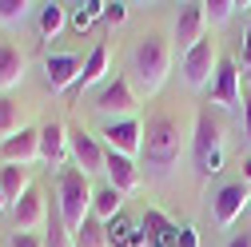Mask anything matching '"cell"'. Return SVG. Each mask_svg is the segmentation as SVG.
<instances>
[{"instance_id": "cell-1", "label": "cell", "mask_w": 251, "mask_h": 247, "mask_svg": "<svg viewBox=\"0 0 251 247\" xmlns=\"http://www.w3.org/2000/svg\"><path fill=\"white\" fill-rule=\"evenodd\" d=\"M144 168L151 179H168L176 168H179V156H183V128L179 120L168 116V112H155L148 116L144 124Z\"/></svg>"}, {"instance_id": "cell-2", "label": "cell", "mask_w": 251, "mask_h": 247, "mask_svg": "<svg viewBox=\"0 0 251 247\" xmlns=\"http://www.w3.org/2000/svg\"><path fill=\"white\" fill-rule=\"evenodd\" d=\"M172 56H176V44L160 32H144L132 48V80L144 96H155L168 76H172Z\"/></svg>"}, {"instance_id": "cell-3", "label": "cell", "mask_w": 251, "mask_h": 247, "mask_svg": "<svg viewBox=\"0 0 251 247\" xmlns=\"http://www.w3.org/2000/svg\"><path fill=\"white\" fill-rule=\"evenodd\" d=\"M92 199H96V188H92V179L80 168H64L60 172V179H56V207H60V215H64V223H68L72 235L92 215Z\"/></svg>"}, {"instance_id": "cell-4", "label": "cell", "mask_w": 251, "mask_h": 247, "mask_svg": "<svg viewBox=\"0 0 251 247\" xmlns=\"http://www.w3.org/2000/svg\"><path fill=\"white\" fill-rule=\"evenodd\" d=\"M224 132L227 128L219 120V112L211 104H203L196 116V132H192V156H196L200 175H215L224 168Z\"/></svg>"}, {"instance_id": "cell-5", "label": "cell", "mask_w": 251, "mask_h": 247, "mask_svg": "<svg viewBox=\"0 0 251 247\" xmlns=\"http://www.w3.org/2000/svg\"><path fill=\"white\" fill-rule=\"evenodd\" d=\"M219 60H224V56H219V44H215L211 36H203L187 56H179L183 84H187V88H196V92L207 88V84L215 80V72H219Z\"/></svg>"}, {"instance_id": "cell-6", "label": "cell", "mask_w": 251, "mask_h": 247, "mask_svg": "<svg viewBox=\"0 0 251 247\" xmlns=\"http://www.w3.org/2000/svg\"><path fill=\"white\" fill-rule=\"evenodd\" d=\"M68 151H72V160H76V168L92 179L96 172H104V160H108V148L92 136V132H84V128H68Z\"/></svg>"}, {"instance_id": "cell-7", "label": "cell", "mask_w": 251, "mask_h": 247, "mask_svg": "<svg viewBox=\"0 0 251 247\" xmlns=\"http://www.w3.org/2000/svg\"><path fill=\"white\" fill-rule=\"evenodd\" d=\"M136 104H140V100H136V88H132V80H124V76L108 80V84L100 88V96H96V112L116 116V120H132Z\"/></svg>"}, {"instance_id": "cell-8", "label": "cell", "mask_w": 251, "mask_h": 247, "mask_svg": "<svg viewBox=\"0 0 251 247\" xmlns=\"http://www.w3.org/2000/svg\"><path fill=\"white\" fill-rule=\"evenodd\" d=\"M211 108H243L247 100H243V92H239V64L235 60H219V72H215V80H211V100H207Z\"/></svg>"}, {"instance_id": "cell-9", "label": "cell", "mask_w": 251, "mask_h": 247, "mask_svg": "<svg viewBox=\"0 0 251 247\" xmlns=\"http://www.w3.org/2000/svg\"><path fill=\"white\" fill-rule=\"evenodd\" d=\"M104 140H108V151L136 160L140 151H144V124L136 116L132 120H112L108 128H104Z\"/></svg>"}, {"instance_id": "cell-10", "label": "cell", "mask_w": 251, "mask_h": 247, "mask_svg": "<svg viewBox=\"0 0 251 247\" xmlns=\"http://www.w3.org/2000/svg\"><path fill=\"white\" fill-rule=\"evenodd\" d=\"M207 36V16H203V4H183L179 16H176V36L172 44L179 48V56H187L200 40Z\"/></svg>"}, {"instance_id": "cell-11", "label": "cell", "mask_w": 251, "mask_h": 247, "mask_svg": "<svg viewBox=\"0 0 251 247\" xmlns=\"http://www.w3.org/2000/svg\"><path fill=\"white\" fill-rule=\"evenodd\" d=\"M251 203V188L239 179V183H227V188H219L215 192V199H211V211H215V223L219 227H231L239 215H243V207Z\"/></svg>"}, {"instance_id": "cell-12", "label": "cell", "mask_w": 251, "mask_h": 247, "mask_svg": "<svg viewBox=\"0 0 251 247\" xmlns=\"http://www.w3.org/2000/svg\"><path fill=\"white\" fill-rule=\"evenodd\" d=\"M80 72H84V60L76 52H56V56L44 60V80H48L52 92H72Z\"/></svg>"}, {"instance_id": "cell-13", "label": "cell", "mask_w": 251, "mask_h": 247, "mask_svg": "<svg viewBox=\"0 0 251 247\" xmlns=\"http://www.w3.org/2000/svg\"><path fill=\"white\" fill-rule=\"evenodd\" d=\"M12 223H16V231H40L48 223V199L40 188H28L20 196V203L12 207Z\"/></svg>"}, {"instance_id": "cell-14", "label": "cell", "mask_w": 251, "mask_h": 247, "mask_svg": "<svg viewBox=\"0 0 251 247\" xmlns=\"http://www.w3.org/2000/svg\"><path fill=\"white\" fill-rule=\"evenodd\" d=\"M0 160L4 164H16V168H28L40 160V128H24L20 136H8L0 144Z\"/></svg>"}, {"instance_id": "cell-15", "label": "cell", "mask_w": 251, "mask_h": 247, "mask_svg": "<svg viewBox=\"0 0 251 247\" xmlns=\"http://www.w3.org/2000/svg\"><path fill=\"white\" fill-rule=\"evenodd\" d=\"M104 172H108V188H116L120 196H132V192H140V183H144L140 164H136V160H128V156H116V151H108Z\"/></svg>"}, {"instance_id": "cell-16", "label": "cell", "mask_w": 251, "mask_h": 247, "mask_svg": "<svg viewBox=\"0 0 251 247\" xmlns=\"http://www.w3.org/2000/svg\"><path fill=\"white\" fill-rule=\"evenodd\" d=\"M32 188V172L28 168H16V164H4L0 168V199H4V207L12 211L20 203V196Z\"/></svg>"}, {"instance_id": "cell-17", "label": "cell", "mask_w": 251, "mask_h": 247, "mask_svg": "<svg viewBox=\"0 0 251 247\" xmlns=\"http://www.w3.org/2000/svg\"><path fill=\"white\" fill-rule=\"evenodd\" d=\"M72 156L68 151V128L64 124H44L40 128V160L44 164H64Z\"/></svg>"}, {"instance_id": "cell-18", "label": "cell", "mask_w": 251, "mask_h": 247, "mask_svg": "<svg viewBox=\"0 0 251 247\" xmlns=\"http://www.w3.org/2000/svg\"><path fill=\"white\" fill-rule=\"evenodd\" d=\"M28 72V56L16 48V44H0V92H8L24 80Z\"/></svg>"}, {"instance_id": "cell-19", "label": "cell", "mask_w": 251, "mask_h": 247, "mask_svg": "<svg viewBox=\"0 0 251 247\" xmlns=\"http://www.w3.org/2000/svg\"><path fill=\"white\" fill-rule=\"evenodd\" d=\"M144 231H148L151 247H176V239H179V227L164 211H144Z\"/></svg>"}, {"instance_id": "cell-20", "label": "cell", "mask_w": 251, "mask_h": 247, "mask_svg": "<svg viewBox=\"0 0 251 247\" xmlns=\"http://www.w3.org/2000/svg\"><path fill=\"white\" fill-rule=\"evenodd\" d=\"M108 48L104 44H96V48H92L88 52V60H84V72H80V80H76V88L72 92H84V88H92V84H100L104 76H108Z\"/></svg>"}, {"instance_id": "cell-21", "label": "cell", "mask_w": 251, "mask_h": 247, "mask_svg": "<svg viewBox=\"0 0 251 247\" xmlns=\"http://www.w3.org/2000/svg\"><path fill=\"white\" fill-rule=\"evenodd\" d=\"M28 128V116H24V108H20V100H12V96H0V136H20Z\"/></svg>"}, {"instance_id": "cell-22", "label": "cell", "mask_w": 251, "mask_h": 247, "mask_svg": "<svg viewBox=\"0 0 251 247\" xmlns=\"http://www.w3.org/2000/svg\"><path fill=\"white\" fill-rule=\"evenodd\" d=\"M92 215H96L100 223H108V220H116V215H124V196H120L116 188H100L96 199H92Z\"/></svg>"}, {"instance_id": "cell-23", "label": "cell", "mask_w": 251, "mask_h": 247, "mask_svg": "<svg viewBox=\"0 0 251 247\" xmlns=\"http://www.w3.org/2000/svg\"><path fill=\"white\" fill-rule=\"evenodd\" d=\"M44 247H76V235L68 231V223H64V215H60L56 203L48 207V235H44Z\"/></svg>"}, {"instance_id": "cell-24", "label": "cell", "mask_w": 251, "mask_h": 247, "mask_svg": "<svg viewBox=\"0 0 251 247\" xmlns=\"http://www.w3.org/2000/svg\"><path fill=\"white\" fill-rule=\"evenodd\" d=\"M239 8H243L239 0H207V4H203V16H207V24H211V28H224Z\"/></svg>"}, {"instance_id": "cell-25", "label": "cell", "mask_w": 251, "mask_h": 247, "mask_svg": "<svg viewBox=\"0 0 251 247\" xmlns=\"http://www.w3.org/2000/svg\"><path fill=\"white\" fill-rule=\"evenodd\" d=\"M100 16H104V0H88V4H76V8H72V16H68V20H72L76 32H88V28L96 24Z\"/></svg>"}, {"instance_id": "cell-26", "label": "cell", "mask_w": 251, "mask_h": 247, "mask_svg": "<svg viewBox=\"0 0 251 247\" xmlns=\"http://www.w3.org/2000/svg\"><path fill=\"white\" fill-rule=\"evenodd\" d=\"M76 247H108V231H104V223L96 215H88L84 227L76 231Z\"/></svg>"}, {"instance_id": "cell-27", "label": "cell", "mask_w": 251, "mask_h": 247, "mask_svg": "<svg viewBox=\"0 0 251 247\" xmlns=\"http://www.w3.org/2000/svg\"><path fill=\"white\" fill-rule=\"evenodd\" d=\"M64 24H68V8L64 4H40V32L44 36H56Z\"/></svg>"}, {"instance_id": "cell-28", "label": "cell", "mask_w": 251, "mask_h": 247, "mask_svg": "<svg viewBox=\"0 0 251 247\" xmlns=\"http://www.w3.org/2000/svg\"><path fill=\"white\" fill-rule=\"evenodd\" d=\"M136 227H140V223L124 220V215L108 220V223H104V231H108V247H128V243H132V231H136Z\"/></svg>"}, {"instance_id": "cell-29", "label": "cell", "mask_w": 251, "mask_h": 247, "mask_svg": "<svg viewBox=\"0 0 251 247\" xmlns=\"http://www.w3.org/2000/svg\"><path fill=\"white\" fill-rule=\"evenodd\" d=\"M36 4H28V0H0V28H12L20 24L28 12H32Z\"/></svg>"}, {"instance_id": "cell-30", "label": "cell", "mask_w": 251, "mask_h": 247, "mask_svg": "<svg viewBox=\"0 0 251 247\" xmlns=\"http://www.w3.org/2000/svg\"><path fill=\"white\" fill-rule=\"evenodd\" d=\"M8 247H44V235H36V231H12Z\"/></svg>"}, {"instance_id": "cell-31", "label": "cell", "mask_w": 251, "mask_h": 247, "mask_svg": "<svg viewBox=\"0 0 251 247\" xmlns=\"http://www.w3.org/2000/svg\"><path fill=\"white\" fill-rule=\"evenodd\" d=\"M104 20L116 28V24H124L128 20V4H104Z\"/></svg>"}, {"instance_id": "cell-32", "label": "cell", "mask_w": 251, "mask_h": 247, "mask_svg": "<svg viewBox=\"0 0 251 247\" xmlns=\"http://www.w3.org/2000/svg\"><path fill=\"white\" fill-rule=\"evenodd\" d=\"M176 247H200V231H196V227H179Z\"/></svg>"}, {"instance_id": "cell-33", "label": "cell", "mask_w": 251, "mask_h": 247, "mask_svg": "<svg viewBox=\"0 0 251 247\" xmlns=\"http://www.w3.org/2000/svg\"><path fill=\"white\" fill-rule=\"evenodd\" d=\"M227 247H251V227H243L239 235H231V239H227Z\"/></svg>"}, {"instance_id": "cell-34", "label": "cell", "mask_w": 251, "mask_h": 247, "mask_svg": "<svg viewBox=\"0 0 251 247\" xmlns=\"http://www.w3.org/2000/svg\"><path fill=\"white\" fill-rule=\"evenodd\" d=\"M243 64L251 68V16H247V32H243Z\"/></svg>"}, {"instance_id": "cell-35", "label": "cell", "mask_w": 251, "mask_h": 247, "mask_svg": "<svg viewBox=\"0 0 251 247\" xmlns=\"http://www.w3.org/2000/svg\"><path fill=\"white\" fill-rule=\"evenodd\" d=\"M243 136H247V144H251V100L243 104Z\"/></svg>"}, {"instance_id": "cell-36", "label": "cell", "mask_w": 251, "mask_h": 247, "mask_svg": "<svg viewBox=\"0 0 251 247\" xmlns=\"http://www.w3.org/2000/svg\"><path fill=\"white\" fill-rule=\"evenodd\" d=\"M243 183H247V188H251V160L243 164Z\"/></svg>"}]
</instances>
